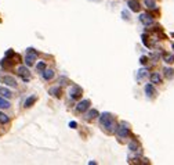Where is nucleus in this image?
Listing matches in <instances>:
<instances>
[{"instance_id": "nucleus-1", "label": "nucleus", "mask_w": 174, "mask_h": 165, "mask_svg": "<svg viewBox=\"0 0 174 165\" xmlns=\"http://www.w3.org/2000/svg\"><path fill=\"white\" fill-rule=\"evenodd\" d=\"M100 124H101L102 128L105 129V130H108V132H113L116 128L115 119H113V117H112L111 114H108V112L101 114V117H100Z\"/></svg>"}, {"instance_id": "nucleus-2", "label": "nucleus", "mask_w": 174, "mask_h": 165, "mask_svg": "<svg viewBox=\"0 0 174 165\" xmlns=\"http://www.w3.org/2000/svg\"><path fill=\"white\" fill-rule=\"evenodd\" d=\"M37 58V51L33 49H28L27 50V56H25V64H27L28 67L33 65L35 64V61H36Z\"/></svg>"}, {"instance_id": "nucleus-3", "label": "nucleus", "mask_w": 174, "mask_h": 165, "mask_svg": "<svg viewBox=\"0 0 174 165\" xmlns=\"http://www.w3.org/2000/svg\"><path fill=\"white\" fill-rule=\"evenodd\" d=\"M18 75L21 76V79L28 82L30 78V74H29V69L27 67H18Z\"/></svg>"}, {"instance_id": "nucleus-4", "label": "nucleus", "mask_w": 174, "mask_h": 165, "mask_svg": "<svg viewBox=\"0 0 174 165\" xmlns=\"http://www.w3.org/2000/svg\"><path fill=\"white\" fill-rule=\"evenodd\" d=\"M69 96H71V99H79L80 96H82V89H80L79 86L73 85L71 89H69Z\"/></svg>"}, {"instance_id": "nucleus-5", "label": "nucleus", "mask_w": 174, "mask_h": 165, "mask_svg": "<svg viewBox=\"0 0 174 165\" xmlns=\"http://www.w3.org/2000/svg\"><path fill=\"white\" fill-rule=\"evenodd\" d=\"M2 82H3L4 85H7V86H11V87H17V81L14 79L13 76H10V75L3 76V78H2Z\"/></svg>"}, {"instance_id": "nucleus-6", "label": "nucleus", "mask_w": 174, "mask_h": 165, "mask_svg": "<svg viewBox=\"0 0 174 165\" xmlns=\"http://www.w3.org/2000/svg\"><path fill=\"white\" fill-rule=\"evenodd\" d=\"M140 21H141L144 25H151L152 22H153V17L152 15H149V14H147V13H144V14H141L140 15Z\"/></svg>"}, {"instance_id": "nucleus-7", "label": "nucleus", "mask_w": 174, "mask_h": 165, "mask_svg": "<svg viewBox=\"0 0 174 165\" xmlns=\"http://www.w3.org/2000/svg\"><path fill=\"white\" fill-rule=\"evenodd\" d=\"M89 107H90L89 100H83V101H80L79 104L76 106V111H78V112H84V111L89 110Z\"/></svg>"}, {"instance_id": "nucleus-8", "label": "nucleus", "mask_w": 174, "mask_h": 165, "mask_svg": "<svg viewBox=\"0 0 174 165\" xmlns=\"http://www.w3.org/2000/svg\"><path fill=\"white\" fill-rule=\"evenodd\" d=\"M116 135H118V137L125 139V137H127V136L130 135V130H128V128H123V126H119V128L116 129Z\"/></svg>"}, {"instance_id": "nucleus-9", "label": "nucleus", "mask_w": 174, "mask_h": 165, "mask_svg": "<svg viewBox=\"0 0 174 165\" xmlns=\"http://www.w3.org/2000/svg\"><path fill=\"white\" fill-rule=\"evenodd\" d=\"M128 7H130V10L131 11H140V3H138L137 0H128Z\"/></svg>"}, {"instance_id": "nucleus-10", "label": "nucleus", "mask_w": 174, "mask_h": 165, "mask_svg": "<svg viewBox=\"0 0 174 165\" xmlns=\"http://www.w3.org/2000/svg\"><path fill=\"white\" fill-rule=\"evenodd\" d=\"M145 93H147L148 97H153L155 96V89H153V85H151V83H148V85H145Z\"/></svg>"}, {"instance_id": "nucleus-11", "label": "nucleus", "mask_w": 174, "mask_h": 165, "mask_svg": "<svg viewBox=\"0 0 174 165\" xmlns=\"http://www.w3.org/2000/svg\"><path fill=\"white\" fill-rule=\"evenodd\" d=\"M53 78H54V71L53 69H46V71L43 72V79L50 81V79H53Z\"/></svg>"}, {"instance_id": "nucleus-12", "label": "nucleus", "mask_w": 174, "mask_h": 165, "mask_svg": "<svg viewBox=\"0 0 174 165\" xmlns=\"http://www.w3.org/2000/svg\"><path fill=\"white\" fill-rule=\"evenodd\" d=\"M144 4L148 8H151V10L156 8V2H155V0H144Z\"/></svg>"}, {"instance_id": "nucleus-13", "label": "nucleus", "mask_w": 174, "mask_h": 165, "mask_svg": "<svg viewBox=\"0 0 174 165\" xmlns=\"http://www.w3.org/2000/svg\"><path fill=\"white\" fill-rule=\"evenodd\" d=\"M151 79H152V82L153 83H160L162 82V78H160V75H159L158 72H153L151 75Z\"/></svg>"}, {"instance_id": "nucleus-14", "label": "nucleus", "mask_w": 174, "mask_h": 165, "mask_svg": "<svg viewBox=\"0 0 174 165\" xmlns=\"http://www.w3.org/2000/svg\"><path fill=\"white\" fill-rule=\"evenodd\" d=\"M163 60L166 61V63H169V64L174 63V54H164V56H163Z\"/></svg>"}, {"instance_id": "nucleus-15", "label": "nucleus", "mask_w": 174, "mask_h": 165, "mask_svg": "<svg viewBox=\"0 0 174 165\" xmlns=\"http://www.w3.org/2000/svg\"><path fill=\"white\" fill-rule=\"evenodd\" d=\"M0 93H2L4 97H11L13 96V93H11L8 89H6V87H0Z\"/></svg>"}, {"instance_id": "nucleus-16", "label": "nucleus", "mask_w": 174, "mask_h": 165, "mask_svg": "<svg viewBox=\"0 0 174 165\" xmlns=\"http://www.w3.org/2000/svg\"><path fill=\"white\" fill-rule=\"evenodd\" d=\"M164 75H166V78H173L174 76V69H171V68H164Z\"/></svg>"}, {"instance_id": "nucleus-17", "label": "nucleus", "mask_w": 174, "mask_h": 165, "mask_svg": "<svg viewBox=\"0 0 174 165\" xmlns=\"http://www.w3.org/2000/svg\"><path fill=\"white\" fill-rule=\"evenodd\" d=\"M8 107H10V103L4 100L3 97H0V108H8Z\"/></svg>"}, {"instance_id": "nucleus-18", "label": "nucleus", "mask_w": 174, "mask_h": 165, "mask_svg": "<svg viewBox=\"0 0 174 165\" xmlns=\"http://www.w3.org/2000/svg\"><path fill=\"white\" fill-rule=\"evenodd\" d=\"M128 149L131 150V151H137V150H140V146H138L137 142H131L128 144Z\"/></svg>"}, {"instance_id": "nucleus-19", "label": "nucleus", "mask_w": 174, "mask_h": 165, "mask_svg": "<svg viewBox=\"0 0 174 165\" xmlns=\"http://www.w3.org/2000/svg\"><path fill=\"white\" fill-rule=\"evenodd\" d=\"M10 121V118L6 115V114H3V112H0V124H7Z\"/></svg>"}, {"instance_id": "nucleus-20", "label": "nucleus", "mask_w": 174, "mask_h": 165, "mask_svg": "<svg viewBox=\"0 0 174 165\" xmlns=\"http://www.w3.org/2000/svg\"><path fill=\"white\" fill-rule=\"evenodd\" d=\"M87 117H89V118H95V117H98V111H97V110H90V111L87 112Z\"/></svg>"}, {"instance_id": "nucleus-21", "label": "nucleus", "mask_w": 174, "mask_h": 165, "mask_svg": "<svg viewBox=\"0 0 174 165\" xmlns=\"http://www.w3.org/2000/svg\"><path fill=\"white\" fill-rule=\"evenodd\" d=\"M58 93H59V87H58V86H55V87H51V89H50V94H53V96H59Z\"/></svg>"}, {"instance_id": "nucleus-22", "label": "nucleus", "mask_w": 174, "mask_h": 165, "mask_svg": "<svg viewBox=\"0 0 174 165\" xmlns=\"http://www.w3.org/2000/svg\"><path fill=\"white\" fill-rule=\"evenodd\" d=\"M147 69H140V74H138V79H141V78H145V76H147Z\"/></svg>"}, {"instance_id": "nucleus-23", "label": "nucleus", "mask_w": 174, "mask_h": 165, "mask_svg": "<svg viewBox=\"0 0 174 165\" xmlns=\"http://www.w3.org/2000/svg\"><path fill=\"white\" fill-rule=\"evenodd\" d=\"M35 100H36L35 97H29V99L25 101V107H30V106L33 104V101H35Z\"/></svg>"}, {"instance_id": "nucleus-24", "label": "nucleus", "mask_w": 174, "mask_h": 165, "mask_svg": "<svg viewBox=\"0 0 174 165\" xmlns=\"http://www.w3.org/2000/svg\"><path fill=\"white\" fill-rule=\"evenodd\" d=\"M44 67H46V64L43 63V61H42V63H39V64H37V69H39V71H42V69H44Z\"/></svg>"}, {"instance_id": "nucleus-25", "label": "nucleus", "mask_w": 174, "mask_h": 165, "mask_svg": "<svg viewBox=\"0 0 174 165\" xmlns=\"http://www.w3.org/2000/svg\"><path fill=\"white\" fill-rule=\"evenodd\" d=\"M147 63V58H145V57H141V64H145Z\"/></svg>"}, {"instance_id": "nucleus-26", "label": "nucleus", "mask_w": 174, "mask_h": 165, "mask_svg": "<svg viewBox=\"0 0 174 165\" xmlns=\"http://www.w3.org/2000/svg\"><path fill=\"white\" fill-rule=\"evenodd\" d=\"M69 126H72V128H75L76 124H75V122H71V124H69Z\"/></svg>"}, {"instance_id": "nucleus-27", "label": "nucleus", "mask_w": 174, "mask_h": 165, "mask_svg": "<svg viewBox=\"0 0 174 165\" xmlns=\"http://www.w3.org/2000/svg\"><path fill=\"white\" fill-rule=\"evenodd\" d=\"M173 47H174V46H173Z\"/></svg>"}]
</instances>
